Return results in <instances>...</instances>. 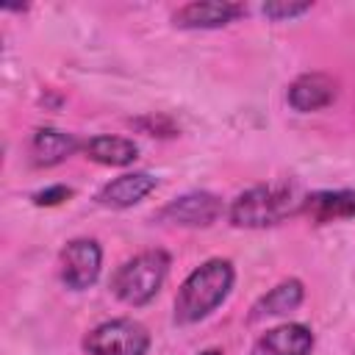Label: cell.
Returning a JSON list of instances; mask_svg holds the SVG:
<instances>
[{
  "mask_svg": "<svg viewBox=\"0 0 355 355\" xmlns=\"http://www.w3.org/2000/svg\"><path fill=\"white\" fill-rule=\"evenodd\" d=\"M236 283V269L227 258H208L180 283L175 297V322L194 324L211 316L230 294Z\"/></svg>",
  "mask_w": 355,
  "mask_h": 355,
  "instance_id": "obj_1",
  "label": "cell"
},
{
  "mask_svg": "<svg viewBox=\"0 0 355 355\" xmlns=\"http://www.w3.org/2000/svg\"><path fill=\"white\" fill-rule=\"evenodd\" d=\"M302 211V194L291 183H263L241 191L227 216L236 227H272Z\"/></svg>",
  "mask_w": 355,
  "mask_h": 355,
  "instance_id": "obj_2",
  "label": "cell"
},
{
  "mask_svg": "<svg viewBox=\"0 0 355 355\" xmlns=\"http://www.w3.org/2000/svg\"><path fill=\"white\" fill-rule=\"evenodd\" d=\"M169 275V255L164 250H144L128 258L111 277V291L125 305H147Z\"/></svg>",
  "mask_w": 355,
  "mask_h": 355,
  "instance_id": "obj_3",
  "label": "cell"
},
{
  "mask_svg": "<svg viewBox=\"0 0 355 355\" xmlns=\"http://www.w3.org/2000/svg\"><path fill=\"white\" fill-rule=\"evenodd\" d=\"M150 333L136 319H108L83 336L86 355H147Z\"/></svg>",
  "mask_w": 355,
  "mask_h": 355,
  "instance_id": "obj_4",
  "label": "cell"
},
{
  "mask_svg": "<svg viewBox=\"0 0 355 355\" xmlns=\"http://www.w3.org/2000/svg\"><path fill=\"white\" fill-rule=\"evenodd\" d=\"M103 269V247L94 239H72L58 255V275L69 291H86Z\"/></svg>",
  "mask_w": 355,
  "mask_h": 355,
  "instance_id": "obj_5",
  "label": "cell"
},
{
  "mask_svg": "<svg viewBox=\"0 0 355 355\" xmlns=\"http://www.w3.org/2000/svg\"><path fill=\"white\" fill-rule=\"evenodd\" d=\"M225 214V205L216 194L211 191H189L175 200H169L155 219L164 225H178V227H211L219 216Z\"/></svg>",
  "mask_w": 355,
  "mask_h": 355,
  "instance_id": "obj_6",
  "label": "cell"
},
{
  "mask_svg": "<svg viewBox=\"0 0 355 355\" xmlns=\"http://www.w3.org/2000/svg\"><path fill=\"white\" fill-rule=\"evenodd\" d=\"M247 14V6L241 3H225V0H197L186 3L172 14V22L186 31H211L225 28Z\"/></svg>",
  "mask_w": 355,
  "mask_h": 355,
  "instance_id": "obj_7",
  "label": "cell"
},
{
  "mask_svg": "<svg viewBox=\"0 0 355 355\" xmlns=\"http://www.w3.org/2000/svg\"><path fill=\"white\" fill-rule=\"evenodd\" d=\"M313 333L300 322L277 324L266 330L250 349V355H311L313 352Z\"/></svg>",
  "mask_w": 355,
  "mask_h": 355,
  "instance_id": "obj_8",
  "label": "cell"
},
{
  "mask_svg": "<svg viewBox=\"0 0 355 355\" xmlns=\"http://www.w3.org/2000/svg\"><path fill=\"white\" fill-rule=\"evenodd\" d=\"M286 100L294 111L311 114L319 108H327L336 100V80L324 72H305L288 83Z\"/></svg>",
  "mask_w": 355,
  "mask_h": 355,
  "instance_id": "obj_9",
  "label": "cell"
},
{
  "mask_svg": "<svg viewBox=\"0 0 355 355\" xmlns=\"http://www.w3.org/2000/svg\"><path fill=\"white\" fill-rule=\"evenodd\" d=\"M313 225H327L338 219H352L355 216V189H324V191H311L302 197V211Z\"/></svg>",
  "mask_w": 355,
  "mask_h": 355,
  "instance_id": "obj_10",
  "label": "cell"
},
{
  "mask_svg": "<svg viewBox=\"0 0 355 355\" xmlns=\"http://www.w3.org/2000/svg\"><path fill=\"white\" fill-rule=\"evenodd\" d=\"M158 178L150 172H125L114 180H108L100 191H97V202L105 208H130L136 202H141L150 191H155Z\"/></svg>",
  "mask_w": 355,
  "mask_h": 355,
  "instance_id": "obj_11",
  "label": "cell"
},
{
  "mask_svg": "<svg viewBox=\"0 0 355 355\" xmlns=\"http://www.w3.org/2000/svg\"><path fill=\"white\" fill-rule=\"evenodd\" d=\"M80 147V141L58 128H39L31 139V161L36 166H58L64 164L75 150Z\"/></svg>",
  "mask_w": 355,
  "mask_h": 355,
  "instance_id": "obj_12",
  "label": "cell"
},
{
  "mask_svg": "<svg viewBox=\"0 0 355 355\" xmlns=\"http://www.w3.org/2000/svg\"><path fill=\"white\" fill-rule=\"evenodd\" d=\"M305 300V286L297 280V277H288V280H280L277 286H272L255 305H252V313L250 319L258 322L263 316H283V313H291L302 305Z\"/></svg>",
  "mask_w": 355,
  "mask_h": 355,
  "instance_id": "obj_13",
  "label": "cell"
},
{
  "mask_svg": "<svg viewBox=\"0 0 355 355\" xmlns=\"http://www.w3.org/2000/svg\"><path fill=\"white\" fill-rule=\"evenodd\" d=\"M89 161L103 166H128L139 158V147L125 136H92L80 144Z\"/></svg>",
  "mask_w": 355,
  "mask_h": 355,
  "instance_id": "obj_14",
  "label": "cell"
},
{
  "mask_svg": "<svg viewBox=\"0 0 355 355\" xmlns=\"http://www.w3.org/2000/svg\"><path fill=\"white\" fill-rule=\"evenodd\" d=\"M311 8H313L311 3H263L261 6L263 17H269L275 22H283V19H291V17H302Z\"/></svg>",
  "mask_w": 355,
  "mask_h": 355,
  "instance_id": "obj_15",
  "label": "cell"
},
{
  "mask_svg": "<svg viewBox=\"0 0 355 355\" xmlns=\"http://www.w3.org/2000/svg\"><path fill=\"white\" fill-rule=\"evenodd\" d=\"M133 125H136L139 130H144L147 136H175V133H178V128L172 125V119H169V116H161V114L139 116Z\"/></svg>",
  "mask_w": 355,
  "mask_h": 355,
  "instance_id": "obj_16",
  "label": "cell"
},
{
  "mask_svg": "<svg viewBox=\"0 0 355 355\" xmlns=\"http://www.w3.org/2000/svg\"><path fill=\"white\" fill-rule=\"evenodd\" d=\"M69 197H72V189L55 183V186H47V189H42V191H36L31 200H33V205H39V208H53V205H61V202L69 200Z\"/></svg>",
  "mask_w": 355,
  "mask_h": 355,
  "instance_id": "obj_17",
  "label": "cell"
},
{
  "mask_svg": "<svg viewBox=\"0 0 355 355\" xmlns=\"http://www.w3.org/2000/svg\"><path fill=\"white\" fill-rule=\"evenodd\" d=\"M197 355H222V349H202V352H197Z\"/></svg>",
  "mask_w": 355,
  "mask_h": 355,
  "instance_id": "obj_18",
  "label": "cell"
}]
</instances>
